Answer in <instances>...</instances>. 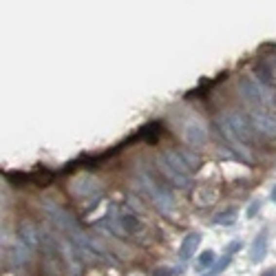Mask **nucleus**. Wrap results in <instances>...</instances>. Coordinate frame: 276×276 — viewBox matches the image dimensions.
Segmentation results:
<instances>
[{"label":"nucleus","instance_id":"1","mask_svg":"<svg viewBox=\"0 0 276 276\" xmlns=\"http://www.w3.org/2000/svg\"><path fill=\"white\" fill-rule=\"evenodd\" d=\"M97 228H106L109 232L117 234V237H133L137 239L139 234H144V223L137 214L129 208V205H110L106 219H102L97 223Z\"/></svg>","mask_w":276,"mask_h":276},{"label":"nucleus","instance_id":"2","mask_svg":"<svg viewBox=\"0 0 276 276\" xmlns=\"http://www.w3.org/2000/svg\"><path fill=\"white\" fill-rule=\"evenodd\" d=\"M137 175H139L142 186L146 188L148 197L152 199V203L157 205L162 212H166V214L170 212L172 210V195H170V190L164 186V181H159L152 172H148L146 168H144V164H139L137 166Z\"/></svg>","mask_w":276,"mask_h":276},{"label":"nucleus","instance_id":"3","mask_svg":"<svg viewBox=\"0 0 276 276\" xmlns=\"http://www.w3.org/2000/svg\"><path fill=\"white\" fill-rule=\"evenodd\" d=\"M69 192L75 199H91L93 203H97L104 188H102L100 179H95L93 175H77L69 181Z\"/></svg>","mask_w":276,"mask_h":276},{"label":"nucleus","instance_id":"4","mask_svg":"<svg viewBox=\"0 0 276 276\" xmlns=\"http://www.w3.org/2000/svg\"><path fill=\"white\" fill-rule=\"evenodd\" d=\"M62 257H60V250L55 248L53 241H44L40 245V267L38 274L40 276H62Z\"/></svg>","mask_w":276,"mask_h":276},{"label":"nucleus","instance_id":"5","mask_svg":"<svg viewBox=\"0 0 276 276\" xmlns=\"http://www.w3.org/2000/svg\"><path fill=\"white\" fill-rule=\"evenodd\" d=\"M223 119L228 122L232 133L237 135L243 144H250L254 139V126H252L248 115L239 113V110H228V113H223Z\"/></svg>","mask_w":276,"mask_h":276},{"label":"nucleus","instance_id":"6","mask_svg":"<svg viewBox=\"0 0 276 276\" xmlns=\"http://www.w3.org/2000/svg\"><path fill=\"white\" fill-rule=\"evenodd\" d=\"M181 137L190 148H201L208 142V126L201 122L199 117H190L184 122V129H181Z\"/></svg>","mask_w":276,"mask_h":276},{"label":"nucleus","instance_id":"7","mask_svg":"<svg viewBox=\"0 0 276 276\" xmlns=\"http://www.w3.org/2000/svg\"><path fill=\"white\" fill-rule=\"evenodd\" d=\"M250 122H252L254 130L261 133L263 137L276 139V115L272 110H252L250 113Z\"/></svg>","mask_w":276,"mask_h":276},{"label":"nucleus","instance_id":"8","mask_svg":"<svg viewBox=\"0 0 276 276\" xmlns=\"http://www.w3.org/2000/svg\"><path fill=\"white\" fill-rule=\"evenodd\" d=\"M44 208H47L49 217L53 219V223H55L57 228L62 230V232L73 234V232H77V230H80V225H77V219L73 217L71 212H67V210H62V208H57V205H53V203H47Z\"/></svg>","mask_w":276,"mask_h":276},{"label":"nucleus","instance_id":"9","mask_svg":"<svg viewBox=\"0 0 276 276\" xmlns=\"http://www.w3.org/2000/svg\"><path fill=\"white\" fill-rule=\"evenodd\" d=\"M219 129H221V133H223V137L230 142V146H232V150L237 152L239 157H241L243 162H252V152H250V150H248V146H245V144H243L241 139H239L237 135L232 133V129H230V124H228V122H225V119H223V115H221V117H219Z\"/></svg>","mask_w":276,"mask_h":276},{"label":"nucleus","instance_id":"10","mask_svg":"<svg viewBox=\"0 0 276 276\" xmlns=\"http://www.w3.org/2000/svg\"><path fill=\"white\" fill-rule=\"evenodd\" d=\"M162 159L172 168V170L177 172V175L188 177V179H190L192 168L188 166V162H186V157H184V152H181V150H175V148H166V150H164V155H162Z\"/></svg>","mask_w":276,"mask_h":276},{"label":"nucleus","instance_id":"11","mask_svg":"<svg viewBox=\"0 0 276 276\" xmlns=\"http://www.w3.org/2000/svg\"><path fill=\"white\" fill-rule=\"evenodd\" d=\"M199 243H201V234L199 232L186 234V239L181 241V248H179V258H181V261H188V258H192V254H195L197 248H199Z\"/></svg>","mask_w":276,"mask_h":276},{"label":"nucleus","instance_id":"12","mask_svg":"<svg viewBox=\"0 0 276 276\" xmlns=\"http://www.w3.org/2000/svg\"><path fill=\"white\" fill-rule=\"evenodd\" d=\"M265 254H267V232L265 230H261V232L257 234V239L252 241L250 258H252V263H261L263 258H265Z\"/></svg>","mask_w":276,"mask_h":276},{"label":"nucleus","instance_id":"13","mask_svg":"<svg viewBox=\"0 0 276 276\" xmlns=\"http://www.w3.org/2000/svg\"><path fill=\"white\" fill-rule=\"evenodd\" d=\"M237 250H241V241H234V243H230L228 248H225L223 257H221L219 261H217V263H214V265H212V270H210V274H212V276H217V274H219V272H223L225 267L230 265V261H232V254L237 252Z\"/></svg>","mask_w":276,"mask_h":276},{"label":"nucleus","instance_id":"14","mask_svg":"<svg viewBox=\"0 0 276 276\" xmlns=\"http://www.w3.org/2000/svg\"><path fill=\"white\" fill-rule=\"evenodd\" d=\"M18 237H20V241H22L24 245H29L31 250L40 245L38 230H36V225H31V223H22V225H20V234H18Z\"/></svg>","mask_w":276,"mask_h":276},{"label":"nucleus","instance_id":"15","mask_svg":"<svg viewBox=\"0 0 276 276\" xmlns=\"http://www.w3.org/2000/svg\"><path fill=\"white\" fill-rule=\"evenodd\" d=\"M162 124L159 122H152V124H148V126H144L142 130H139L137 135H135L130 142H135V139H144V142H148V144H155L159 139V135H162Z\"/></svg>","mask_w":276,"mask_h":276},{"label":"nucleus","instance_id":"16","mask_svg":"<svg viewBox=\"0 0 276 276\" xmlns=\"http://www.w3.org/2000/svg\"><path fill=\"white\" fill-rule=\"evenodd\" d=\"M157 168L162 170V175H166L168 179H170L172 184H175V186H179V188H190V179H188V177L177 175V172L172 170V168L168 166L166 162H164V159H159V162H157Z\"/></svg>","mask_w":276,"mask_h":276},{"label":"nucleus","instance_id":"17","mask_svg":"<svg viewBox=\"0 0 276 276\" xmlns=\"http://www.w3.org/2000/svg\"><path fill=\"white\" fill-rule=\"evenodd\" d=\"M9 257H11V263H14V265H24V263L29 261V257H31V248L24 245L22 241H18L14 248L9 250Z\"/></svg>","mask_w":276,"mask_h":276},{"label":"nucleus","instance_id":"18","mask_svg":"<svg viewBox=\"0 0 276 276\" xmlns=\"http://www.w3.org/2000/svg\"><path fill=\"white\" fill-rule=\"evenodd\" d=\"M214 199H217V190H208V188H199L195 195V201L199 205H210Z\"/></svg>","mask_w":276,"mask_h":276},{"label":"nucleus","instance_id":"19","mask_svg":"<svg viewBox=\"0 0 276 276\" xmlns=\"http://www.w3.org/2000/svg\"><path fill=\"white\" fill-rule=\"evenodd\" d=\"M234 221H237V210L234 208H228L214 217V223H219V225H232Z\"/></svg>","mask_w":276,"mask_h":276},{"label":"nucleus","instance_id":"20","mask_svg":"<svg viewBox=\"0 0 276 276\" xmlns=\"http://www.w3.org/2000/svg\"><path fill=\"white\" fill-rule=\"evenodd\" d=\"M214 263V252L212 250H205V252H201L199 261H197V270H205V267H210Z\"/></svg>","mask_w":276,"mask_h":276},{"label":"nucleus","instance_id":"21","mask_svg":"<svg viewBox=\"0 0 276 276\" xmlns=\"http://www.w3.org/2000/svg\"><path fill=\"white\" fill-rule=\"evenodd\" d=\"M7 179H11L14 184H27V181H31V175H24V172H7Z\"/></svg>","mask_w":276,"mask_h":276},{"label":"nucleus","instance_id":"22","mask_svg":"<svg viewBox=\"0 0 276 276\" xmlns=\"http://www.w3.org/2000/svg\"><path fill=\"white\" fill-rule=\"evenodd\" d=\"M175 272L170 270V267H157V270L152 272V276H172Z\"/></svg>","mask_w":276,"mask_h":276},{"label":"nucleus","instance_id":"23","mask_svg":"<svg viewBox=\"0 0 276 276\" xmlns=\"http://www.w3.org/2000/svg\"><path fill=\"white\" fill-rule=\"evenodd\" d=\"M258 205H261V203H258V201H257V203H254V205H250V208H248V214H250V217H252V214H257Z\"/></svg>","mask_w":276,"mask_h":276},{"label":"nucleus","instance_id":"24","mask_svg":"<svg viewBox=\"0 0 276 276\" xmlns=\"http://www.w3.org/2000/svg\"><path fill=\"white\" fill-rule=\"evenodd\" d=\"M261 276H276V270H265Z\"/></svg>","mask_w":276,"mask_h":276},{"label":"nucleus","instance_id":"25","mask_svg":"<svg viewBox=\"0 0 276 276\" xmlns=\"http://www.w3.org/2000/svg\"><path fill=\"white\" fill-rule=\"evenodd\" d=\"M272 201H274V203H276V186L272 188Z\"/></svg>","mask_w":276,"mask_h":276}]
</instances>
